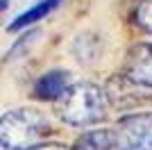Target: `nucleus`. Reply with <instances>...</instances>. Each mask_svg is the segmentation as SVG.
<instances>
[{
	"mask_svg": "<svg viewBox=\"0 0 152 150\" xmlns=\"http://www.w3.org/2000/svg\"><path fill=\"white\" fill-rule=\"evenodd\" d=\"M141 89L136 82H132L127 75H114L111 80L107 82V87H104V93H107L109 102L118 109H129L134 105H141V102H145L148 96L141 93Z\"/></svg>",
	"mask_w": 152,
	"mask_h": 150,
	"instance_id": "4",
	"label": "nucleus"
},
{
	"mask_svg": "<svg viewBox=\"0 0 152 150\" xmlns=\"http://www.w3.org/2000/svg\"><path fill=\"white\" fill-rule=\"evenodd\" d=\"M123 75H127L139 87H152V46L150 43H139L127 52Z\"/></svg>",
	"mask_w": 152,
	"mask_h": 150,
	"instance_id": "5",
	"label": "nucleus"
},
{
	"mask_svg": "<svg viewBox=\"0 0 152 150\" xmlns=\"http://www.w3.org/2000/svg\"><path fill=\"white\" fill-rule=\"evenodd\" d=\"M34 150H70V148L59 146V143H45V146H39V148H34Z\"/></svg>",
	"mask_w": 152,
	"mask_h": 150,
	"instance_id": "10",
	"label": "nucleus"
},
{
	"mask_svg": "<svg viewBox=\"0 0 152 150\" xmlns=\"http://www.w3.org/2000/svg\"><path fill=\"white\" fill-rule=\"evenodd\" d=\"M134 18H136V25H141L145 32L152 34V0H141Z\"/></svg>",
	"mask_w": 152,
	"mask_h": 150,
	"instance_id": "9",
	"label": "nucleus"
},
{
	"mask_svg": "<svg viewBox=\"0 0 152 150\" xmlns=\"http://www.w3.org/2000/svg\"><path fill=\"white\" fill-rule=\"evenodd\" d=\"M50 132V123L41 112L23 107L2 116L0 141L5 150H34Z\"/></svg>",
	"mask_w": 152,
	"mask_h": 150,
	"instance_id": "1",
	"label": "nucleus"
},
{
	"mask_svg": "<svg viewBox=\"0 0 152 150\" xmlns=\"http://www.w3.org/2000/svg\"><path fill=\"white\" fill-rule=\"evenodd\" d=\"M114 130V150H152V112L129 114Z\"/></svg>",
	"mask_w": 152,
	"mask_h": 150,
	"instance_id": "3",
	"label": "nucleus"
},
{
	"mask_svg": "<svg viewBox=\"0 0 152 150\" xmlns=\"http://www.w3.org/2000/svg\"><path fill=\"white\" fill-rule=\"evenodd\" d=\"M0 7H2V9H7V0H2V2H0Z\"/></svg>",
	"mask_w": 152,
	"mask_h": 150,
	"instance_id": "11",
	"label": "nucleus"
},
{
	"mask_svg": "<svg viewBox=\"0 0 152 150\" xmlns=\"http://www.w3.org/2000/svg\"><path fill=\"white\" fill-rule=\"evenodd\" d=\"M68 91V73L66 71H50L41 75L34 84V96L41 100H59Z\"/></svg>",
	"mask_w": 152,
	"mask_h": 150,
	"instance_id": "6",
	"label": "nucleus"
},
{
	"mask_svg": "<svg viewBox=\"0 0 152 150\" xmlns=\"http://www.w3.org/2000/svg\"><path fill=\"white\" fill-rule=\"evenodd\" d=\"M107 93L95 84H73L59 98V116L68 125L86 127L104 118Z\"/></svg>",
	"mask_w": 152,
	"mask_h": 150,
	"instance_id": "2",
	"label": "nucleus"
},
{
	"mask_svg": "<svg viewBox=\"0 0 152 150\" xmlns=\"http://www.w3.org/2000/svg\"><path fill=\"white\" fill-rule=\"evenodd\" d=\"M73 150H114V130H91L75 141Z\"/></svg>",
	"mask_w": 152,
	"mask_h": 150,
	"instance_id": "7",
	"label": "nucleus"
},
{
	"mask_svg": "<svg viewBox=\"0 0 152 150\" xmlns=\"http://www.w3.org/2000/svg\"><path fill=\"white\" fill-rule=\"evenodd\" d=\"M59 2H64V0H39L32 9H27L25 14H20L18 18L9 25V30H20V27H25V25H32V23H37V21H41L43 16H48Z\"/></svg>",
	"mask_w": 152,
	"mask_h": 150,
	"instance_id": "8",
	"label": "nucleus"
}]
</instances>
